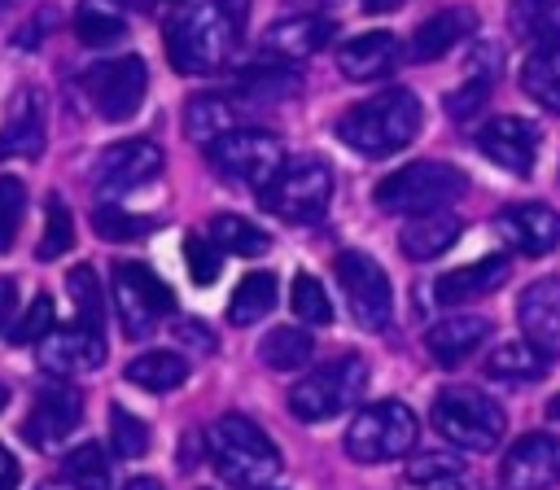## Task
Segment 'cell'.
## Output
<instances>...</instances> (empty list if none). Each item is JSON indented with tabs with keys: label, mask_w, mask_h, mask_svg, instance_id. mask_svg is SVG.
Here are the masks:
<instances>
[{
	"label": "cell",
	"mask_w": 560,
	"mask_h": 490,
	"mask_svg": "<svg viewBox=\"0 0 560 490\" xmlns=\"http://www.w3.org/2000/svg\"><path fill=\"white\" fill-rule=\"evenodd\" d=\"M249 0H192L166 22V57L179 74H214L228 66Z\"/></svg>",
	"instance_id": "obj_1"
},
{
	"label": "cell",
	"mask_w": 560,
	"mask_h": 490,
	"mask_svg": "<svg viewBox=\"0 0 560 490\" xmlns=\"http://www.w3.org/2000/svg\"><path fill=\"white\" fill-rule=\"evenodd\" d=\"M424 127V105L407 88H389L363 105H350L337 118V140L359 158H394L402 153Z\"/></svg>",
	"instance_id": "obj_2"
},
{
	"label": "cell",
	"mask_w": 560,
	"mask_h": 490,
	"mask_svg": "<svg viewBox=\"0 0 560 490\" xmlns=\"http://www.w3.org/2000/svg\"><path fill=\"white\" fill-rule=\"evenodd\" d=\"M206 455H210L214 472L228 486H236V490H262L280 472L276 442L249 416H236V411L232 416H219L206 429Z\"/></svg>",
	"instance_id": "obj_3"
},
{
	"label": "cell",
	"mask_w": 560,
	"mask_h": 490,
	"mask_svg": "<svg viewBox=\"0 0 560 490\" xmlns=\"http://www.w3.org/2000/svg\"><path fill=\"white\" fill-rule=\"evenodd\" d=\"M464 192H468V175L459 166L420 158V162H407L394 175H385L372 188V201L385 214H429V210L459 201Z\"/></svg>",
	"instance_id": "obj_4"
},
{
	"label": "cell",
	"mask_w": 560,
	"mask_h": 490,
	"mask_svg": "<svg viewBox=\"0 0 560 490\" xmlns=\"http://www.w3.org/2000/svg\"><path fill=\"white\" fill-rule=\"evenodd\" d=\"M429 420H433V429H438L451 446H459V451H494V446L503 442V429H508L503 407H499L490 394L472 389V385H451V389H442V394L433 398Z\"/></svg>",
	"instance_id": "obj_5"
},
{
	"label": "cell",
	"mask_w": 560,
	"mask_h": 490,
	"mask_svg": "<svg viewBox=\"0 0 560 490\" xmlns=\"http://www.w3.org/2000/svg\"><path fill=\"white\" fill-rule=\"evenodd\" d=\"M416 429H420V420L411 416L407 402L381 398V402H368L363 411L350 416L341 446L354 464H389L416 446Z\"/></svg>",
	"instance_id": "obj_6"
},
{
	"label": "cell",
	"mask_w": 560,
	"mask_h": 490,
	"mask_svg": "<svg viewBox=\"0 0 560 490\" xmlns=\"http://www.w3.org/2000/svg\"><path fill=\"white\" fill-rule=\"evenodd\" d=\"M363 389H368V363L359 354H341L289 389V411L302 424H324V420L350 411Z\"/></svg>",
	"instance_id": "obj_7"
},
{
	"label": "cell",
	"mask_w": 560,
	"mask_h": 490,
	"mask_svg": "<svg viewBox=\"0 0 560 490\" xmlns=\"http://www.w3.org/2000/svg\"><path fill=\"white\" fill-rule=\"evenodd\" d=\"M206 158L228 184H245V188L262 192L284 166V144H280V136H271L262 127H236V131H223L219 140H210Z\"/></svg>",
	"instance_id": "obj_8"
},
{
	"label": "cell",
	"mask_w": 560,
	"mask_h": 490,
	"mask_svg": "<svg viewBox=\"0 0 560 490\" xmlns=\"http://www.w3.org/2000/svg\"><path fill=\"white\" fill-rule=\"evenodd\" d=\"M332 201V171L324 158H293L262 188V206L284 223H315Z\"/></svg>",
	"instance_id": "obj_9"
},
{
	"label": "cell",
	"mask_w": 560,
	"mask_h": 490,
	"mask_svg": "<svg viewBox=\"0 0 560 490\" xmlns=\"http://www.w3.org/2000/svg\"><path fill=\"white\" fill-rule=\"evenodd\" d=\"M332 271L341 280V293H346L354 324L368 332H385L394 324V289H389L385 267L363 249H341L332 258Z\"/></svg>",
	"instance_id": "obj_10"
},
{
	"label": "cell",
	"mask_w": 560,
	"mask_h": 490,
	"mask_svg": "<svg viewBox=\"0 0 560 490\" xmlns=\"http://www.w3.org/2000/svg\"><path fill=\"white\" fill-rule=\"evenodd\" d=\"M114 306H118V324L127 337H144L158 328L162 315L175 311V293L166 289V280L144 267V262H114Z\"/></svg>",
	"instance_id": "obj_11"
},
{
	"label": "cell",
	"mask_w": 560,
	"mask_h": 490,
	"mask_svg": "<svg viewBox=\"0 0 560 490\" xmlns=\"http://www.w3.org/2000/svg\"><path fill=\"white\" fill-rule=\"evenodd\" d=\"M83 92H88L92 109H96L105 122H127V118H136V109L144 105L149 66H144L140 57H109V61H96V66H88V74H83Z\"/></svg>",
	"instance_id": "obj_12"
},
{
	"label": "cell",
	"mask_w": 560,
	"mask_h": 490,
	"mask_svg": "<svg viewBox=\"0 0 560 490\" xmlns=\"http://www.w3.org/2000/svg\"><path fill=\"white\" fill-rule=\"evenodd\" d=\"M503 490H551L560 486V438L556 433H525L499 464Z\"/></svg>",
	"instance_id": "obj_13"
},
{
	"label": "cell",
	"mask_w": 560,
	"mask_h": 490,
	"mask_svg": "<svg viewBox=\"0 0 560 490\" xmlns=\"http://www.w3.org/2000/svg\"><path fill=\"white\" fill-rule=\"evenodd\" d=\"M79 420H83V394H79L70 381H57V376H52V381L35 394L22 433H26V442H35V446H57V442H66V438L79 429Z\"/></svg>",
	"instance_id": "obj_14"
},
{
	"label": "cell",
	"mask_w": 560,
	"mask_h": 490,
	"mask_svg": "<svg viewBox=\"0 0 560 490\" xmlns=\"http://www.w3.org/2000/svg\"><path fill=\"white\" fill-rule=\"evenodd\" d=\"M153 175H162V149L153 140H118L96 162V192L122 197L144 188Z\"/></svg>",
	"instance_id": "obj_15"
},
{
	"label": "cell",
	"mask_w": 560,
	"mask_h": 490,
	"mask_svg": "<svg viewBox=\"0 0 560 490\" xmlns=\"http://www.w3.org/2000/svg\"><path fill=\"white\" fill-rule=\"evenodd\" d=\"M477 149L481 158H490L494 166H503L508 175H529L538 162V127L529 118L516 114H499L477 131Z\"/></svg>",
	"instance_id": "obj_16"
},
{
	"label": "cell",
	"mask_w": 560,
	"mask_h": 490,
	"mask_svg": "<svg viewBox=\"0 0 560 490\" xmlns=\"http://www.w3.org/2000/svg\"><path fill=\"white\" fill-rule=\"evenodd\" d=\"M516 324H521V341L534 346L542 359L560 354V280L556 276L525 284V293L516 298Z\"/></svg>",
	"instance_id": "obj_17"
},
{
	"label": "cell",
	"mask_w": 560,
	"mask_h": 490,
	"mask_svg": "<svg viewBox=\"0 0 560 490\" xmlns=\"http://www.w3.org/2000/svg\"><path fill=\"white\" fill-rule=\"evenodd\" d=\"M48 140V105L35 88H18L9 96L4 122H0V162L9 158H39Z\"/></svg>",
	"instance_id": "obj_18"
},
{
	"label": "cell",
	"mask_w": 560,
	"mask_h": 490,
	"mask_svg": "<svg viewBox=\"0 0 560 490\" xmlns=\"http://www.w3.org/2000/svg\"><path fill=\"white\" fill-rule=\"evenodd\" d=\"M494 232L503 236V245H512L525 258H542L560 245V214L542 201H525V206H508L494 219Z\"/></svg>",
	"instance_id": "obj_19"
},
{
	"label": "cell",
	"mask_w": 560,
	"mask_h": 490,
	"mask_svg": "<svg viewBox=\"0 0 560 490\" xmlns=\"http://www.w3.org/2000/svg\"><path fill=\"white\" fill-rule=\"evenodd\" d=\"M508 271H512V262L503 258V254H494V258H477V262H468V267H455V271H442L433 284H429V302L433 306H464V302H477V298H486V293H494L503 280H508Z\"/></svg>",
	"instance_id": "obj_20"
},
{
	"label": "cell",
	"mask_w": 560,
	"mask_h": 490,
	"mask_svg": "<svg viewBox=\"0 0 560 490\" xmlns=\"http://www.w3.org/2000/svg\"><path fill=\"white\" fill-rule=\"evenodd\" d=\"M105 363V337L92 332V328H52L44 341H39V368L52 372L57 381L66 376H79V372H92Z\"/></svg>",
	"instance_id": "obj_21"
},
{
	"label": "cell",
	"mask_w": 560,
	"mask_h": 490,
	"mask_svg": "<svg viewBox=\"0 0 560 490\" xmlns=\"http://www.w3.org/2000/svg\"><path fill=\"white\" fill-rule=\"evenodd\" d=\"M398 57H402V48H398L394 31H363L337 48V70L354 83H372V79L389 74L398 66Z\"/></svg>",
	"instance_id": "obj_22"
},
{
	"label": "cell",
	"mask_w": 560,
	"mask_h": 490,
	"mask_svg": "<svg viewBox=\"0 0 560 490\" xmlns=\"http://www.w3.org/2000/svg\"><path fill=\"white\" fill-rule=\"evenodd\" d=\"M486 337H490V319H486V315H464V311H455V315H442V319L424 332V350L433 354V363L455 368V363H464L472 350H481Z\"/></svg>",
	"instance_id": "obj_23"
},
{
	"label": "cell",
	"mask_w": 560,
	"mask_h": 490,
	"mask_svg": "<svg viewBox=\"0 0 560 490\" xmlns=\"http://www.w3.org/2000/svg\"><path fill=\"white\" fill-rule=\"evenodd\" d=\"M459 232H464L459 214H451V210H429V214H411V219L402 223L398 245H402V254H407L411 262H433V258H442V254L459 241Z\"/></svg>",
	"instance_id": "obj_24"
},
{
	"label": "cell",
	"mask_w": 560,
	"mask_h": 490,
	"mask_svg": "<svg viewBox=\"0 0 560 490\" xmlns=\"http://www.w3.org/2000/svg\"><path fill=\"white\" fill-rule=\"evenodd\" d=\"M332 35V22L328 18H315V13H293V18H280L267 26L262 35V48L280 61H302L311 52H319Z\"/></svg>",
	"instance_id": "obj_25"
},
{
	"label": "cell",
	"mask_w": 560,
	"mask_h": 490,
	"mask_svg": "<svg viewBox=\"0 0 560 490\" xmlns=\"http://www.w3.org/2000/svg\"><path fill=\"white\" fill-rule=\"evenodd\" d=\"M241 109L245 105L236 96H228V92H197L188 101V109H184V131H188V140L210 144L223 131H236L241 127Z\"/></svg>",
	"instance_id": "obj_26"
},
{
	"label": "cell",
	"mask_w": 560,
	"mask_h": 490,
	"mask_svg": "<svg viewBox=\"0 0 560 490\" xmlns=\"http://www.w3.org/2000/svg\"><path fill=\"white\" fill-rule=\"evenodd\" d=\"M472 26H477L472 9H442V13H433V18L420 22V31H416V39H411V57H416V61H438V57H446L455 44H464V39L472 35Z\"/></svg>",
	"instance_id": "obj_27"
},
{
	"label": "cell",
	"mask_w": 560,
	"mask_h": 490,
	"mask_svg": "<svg viewBox=\"0 0 560 490\" xmlns=\"http://www.w3.org/2000/svg\"><path fill=\"white\" fill-rule=\"evenodd\" d=\"M122 376H127L131 385L149 389V394H166V389H179V385L188 381V359L175 354V350H144V354H136V359L127 363Z\"/></svg>",
	"instance_id": "obj_28"
},
{
	"label": "cell",
	"mask_w": 560,
	"mask_h": 490,
	"mask_svg": "<svg viewBox=\"0 0 560 490\" xmlns=\"http://www.w3.org/2000/svg\"><path fill=\"white\" fill-rule=\"evenodd\" d=\"M508 22L534 48H560V0H512Z\"/></svg>",
	"instance_id": "obj_29"
},
{
	"label": "cell",
	"mask_w": 560,
	"mask_h": 490,
	"mask_svg": "<svg viewBox=\"0 0 560 490\" xmlns=\"http://www.w3.org/2000/svg\"><path fill=\"white\" fill-rule=\"evenodd\" d=\"M210 245L223 254H241V258H262L271 249V232L258 228L245 214H214L210 219Z\"/></svg>",
	"instance_id": "obj_30"
},
{
	"label": "cell",
	"mask_w": 560,
	"mask_h": 490,
	"mask_svg": "<svg viewBox=\"0 0 560 490\" xmlns=\"http://www.w3.org/2000/svg\"><path fill=\"white\" fill-rule=\"evenodd\" d=\"M521 88L529 101L560 114V48H534L521 66Z\"/></svg>",
	"instance_id": "obj_31"
},
{
	"label": "cell",
	"mask_w": 560,
	"mask_h": 490,
	"mask_svg": "<svg viewBox=\"0 0 560 490\" xmlns=\"http://www.w3.org/2000/svg\"><path fill=\"white\" fill-rule=\"evenodd\" d=\"M61 481L70 490H109L114 486V468L101 442H83L61 459Z\"/></svg>",
	"instance_id": "obj_32"
},
{
	"label": "cell",
	"mask_w": 560,
	"mask_h": 490,
	"mask_svg": "<svg viewBox=\"0 0 560 490\" xmlns=\"http://www.w3.org/2000/svg\"><path fill=\"white\" fill-rule=\"evenodd\" d=\"M271 306H276V276H271V271H249V276L232 289L228 319H232L236 328H245V324L271 315Z\"/></svg>",
	"instance_id": "obj_33"
},
{
	"label": "cell",
	"mask_w": 560,
	"mask_h": 490,
	"mask_svg": "<svg viewBox=\"0 0 560 490\" xmlns=\"http://www.w3.org/2000/svg\"><path fill=\"white\" fill-rule=\"evenodd\" d=\"M311 354H315V341H311V332H302V328H271V332L258 341V359H262L271 372H293V368L311 363Z\"/></svg>",
	"instance_id": "obj_34"
},
{
	"label": "cell",
	"mask_w": 560,
	"mask_h": 490,
	"mask_svg": "<svg viewBox=\"0 0 560 490\" xmlns=\"http://www.w3.org/2000/svg\"><path fill=\"white\" fill-rule=\"evenodd\" d=\"M547 372V359L525 341H503L486 359V376L494 381H538Z\"/></svg>",
	"instance_id": "obj_35"
},
{
	"label": "cell",
	"mask_w": 560,
	"mask_h": 490,
	"mask_svg": "<svg viewBox=\"0 0 560 490\" xmlns=\"http://www.w3.org/2000/svg\"><path fill=\"white\" fill-rule=\"evenodd\" d=\"M74 35L88 44V48H105V44H118L127 35V22L118 9L101 4V0H83L79 13H74Z\"/></svg>",
	"instance_id": "obj_36"
},
{
	"label": "cell",
	"mask_w": 560,
	"mask_h": 490,
	"mask_svg": "<svg viewBox=\"0 0 560 490\" xmlns=\"http://www.w3.org/2000/svg\"><path fill=\"white\" fill-rule=\"evenodd\" d=\"M66 289H70V298H74V311H79V328H92V332H101V324H105V293H101V280H96V271H92L88 262L70 267V276H66Z\"/></svg>",
	"instance_id": "obj_37"
},
{
	"label": "cell",
	"mask_w": 560,
	"mask_h": 490,
	"mask_svg": "<svg viewBox=\"0 0 560 490\" xmlns=\"http://www.w3.org/2000/svg\"><path fill=\"white\" fill-rule=\"evenodd\" d=\"M289 306H293V315H298L302 324H315V328L332 324V302H328V289H324V284H319L311 271H298V276H293Z\"/></svg>",
	"instance_id": "obj_38"
},
{
	"label": "cell",
	"mask_w": 560,
	"mask_h": 490,
	"mask_svg": "<svg viewBox=\"0 0 560 490\" xmlns=\"http://www.w3.org/2000/svg\"><path fill=\"white\" fill-rule=\"evenodd\" d=\"M70 245H74V219H70V210H66L61 197H48V201H44V236H39L35 258L52 262V258H61Z\"/></svg>",
	"instance_id": "obj_39"
},
{
	"label": "cell",
	"mask_w": 560,
	"mask_h": 490,
	"mask_svg": "<svg viewBox=\"0 0 560 490\" xmlns=\"http://www.w3.org/2000/svg\"><path fill=\"white\" fill-rule=\"evenodd\" d=\"M109 446L122 459H140L149 451V424L127 407H109Z\"/></svg>",
	"instance_id": "obj_40"
},
{
	"label": "cell",
	"mask_w": 560,
	"mask_h": 490,
	"mask_svg": "<svg viewBox=\"0 0 560 490\" xmlns=\"http://www.w3.org/2000/svg\"><path fill=\"white\" fill-rule=\"evenodd\" d=\"M22 219H26V184L18 175H0V254L13 249Z\"/></svg>",
	"instance_id": "obj_41"
},
{
	"label": "cell",
	"mask_w": 560,
	"mask_h": 490,
	"mask_svg": "<svg viewBox=\"0 0 560 490\" xmlns=\"http://www.w3.org/2000/svg\"><path fill=\"white\" fill-rule=\"evenodd\" d=\"M184 262H188V276H192V284H214L219 280V271H223V254L206 241V236H184Z\"/></svg>",
	"instance_id": "obj_42"
},
{
	"label": "cell",
	"mask_w": 560,
	"mask_h": 490,
	"mask_svg": "<svg viewBox=\"0 0 560 490\" xmlns=\"http://www.w3.org/2000/svg\"><path fill=\"white\" fill-rule=\"evenodd\" d=\"M48 332H52V298L39 293V298L26 306V315L9 328V341H13V346H39Z\"/></svg>",
	"instance_id": "obj_43"
},
{
	"label": "cell",
	"mask_w": 560,
	"mask_h": 490,
	"mask_svg": "<svg viewBox=\"0 0 560 490\" xmlns=\"http://www.w3.org/2000/svg\"><path fill=\"white\" fill-rule=\"evenodd\" d=\"M92 228L105 236V241H131V236H144L153 228V219H136L118 206H96L92 210Z\"/></svg>",
	"instance_id": "obj_44"
},
{
	"label": "cell",
	"mask_w": 560,
	"mask_h": 490,
	"mask_svg": "<svg viewBox=\"0 0 560 490\" xmlns=\"http://www.w3.org/2000/svg\"><path fill=\"white\" fill-rule=\"evenodd\" d=\"M459 472H464V459L459 455H442V451H424L407 468V477L420 481V486H433V481H446V477H459Z\"/></svg>",
	"instance_id": "obj_45"
},
{
	"label": "cell",
	"mask_w": 560,
	"mask_h": 490,
	"mask_svg": "<svg viewBox=\"0 0 560 490\" xmlns=\"http://www.w3.org/2000/svg\"><path fill=\"white\" fill-rule=\"evenodd\" d=\"M490 96V74H472L464 88H455V92H446V114L459 122V118H472L477 114V105Z\"/></svg>",
	"instance_id": "obj_46"
},
{
	"label": "cell",
	"mask_w": 560,
	"mask_h": 490,
	"mask_svg": "<svg viewBox=\"0 0 560 490\" xmlns=\"http://www.w3.org/2000/svg\"><path fill=\"white\" fill-rule=\"evenodd\" d=\"M175 341H179V346H192V350H201V354H214V346H219V337H214L201 319H179V324H175Z\"/></svg>",
	"instance_id": "obj_47"
},
{
	"label": "cell",
	"mask_w": 560,
	"mask_h": 490,
	"mask_svg": "<svg viewBox=\"0 0 560 490\" xmlns=\"http://www.w3.org/2000/svg\"><path fill=\"white\" fill-rule=\"evenodd\" d=\"M22 481V464L18 455H9V446H0V490H18Z\"/></svg>",
	"instance_id": "obj_48"
},
{
	"label": "cell",
	"mask_w": 560,
	"mask_h": 490,
	"mask_svg": "<svg viewBox=\"0 0 560 490\" xmlns=\"http://www.w3.org/2000/svg\"><path fill=\"white\" fill-rule=\"evenodd\" d=\"M13 302H18V284H13L9 276H0V328H4V319L13 315Z\"/></svg>",
	"instance_id": "obj_49"
},
{
	"label": "cell",
	"mask_w": 560,
	"mask_h": 490,
	"mask_svg": "<svg viewBox=\"0 0 560 490\" xmlns=\"http://www.w3.org/2000/svg\"><path fill=\"white\" fill-rule=\"evenodd\" d=\"M424 490H472V481L459 472V477H446V481H433V486H424Z\"/></svg>",
	"instance_id": "obj_50"
},
{
	"label": "cell",
	"mask_w": 560,
	"mask_h": 490,
	"mask_svg": "<svg viewBox=\"0 0 560 490\" xmlns=\"http://www.w3.org/2000/svg\"><path fill=\"white\" fill-rule=\"evenodd\" d=\"M407 0H363V9L368 13H394V9H402Z\"/></svg>",
	"instance_id": "obj_51"
},
{
	"label": "cell",
	"mask_w": 560,
	"mask_h": 490,
	"mask_svg": "<svg viewBox=\"0 0 560 490\" xmlns=\"http://www.w3.org/2000/svg\"><path fill=\"white\" fill-rule=\"evenodd\" d=\"M122 490H162V481L158 477H131Z\"/></svg>",
	"instance_id": "obj_52"
},
{
	"label": "cell",
	"mask_w": 560,
	"mask_h": 490,
	"mask_svg": "<svg viewBox=\"0 0 560 490\" xmlns=\"http://www.w3.org/2000/svg\"><path fill=\"white\" fill-rule=\"evenodd\" d=\"M547 420H556V424H560V394H556V398H547Z\"/></svg>",
	"instance_id": "obj_53"
},
{
	"label": "cell",
	"mask_w": 560,
	"mask_h": 490,
	"mask_svg": "<svg viewBox=\"0 0 560 490\" xmlns=\"http://www.w3.org/2000/svg\"><path fill=\"white\" fill-rule=\"evenodd\" d=\"M4 402H9V389H4V385H0V411H4Z\"/></svg>",
	"instance_id": "obj_54"
},
{
	"label": "cell",
	"mask_w": 560,
	"mask_h": 490,
	"mask_svg": "<svg viewBox=\"0 0 560 490\" xmlns=\"http://www.w3.org/2000/svg\"><path fill=\"white\" fill-rule=\"evenodd\" d=\"M39 490H61V486H52V481H48V486H39Z\"/></svg>",
	"instance_id": "obj_55"
},
{
	"label": "cell",
	"mask_w": 560,
	"mask_h": 490,
	"mask_svg": "<svg viewBox=\"0 0 560 490\" xmlns=\"http://www.w3.org/2000/svg\"><path fill=\"white\" fill-rule=\"evenodd\" d=\"M262 490H271V486H262Z\"/></svg>",
	"instance_id": "obj_56"
}]
</instances>
